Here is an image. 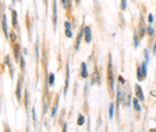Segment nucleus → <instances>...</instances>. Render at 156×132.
Instances as JSON below:
<instances>
[{"mask_svg":"<svg viewBox=\"0 0 156 132\" xmlns=\"http://www.w3.org/2000/svg\"><path fill=\"white\" fill-rule=\"evenodd\" d=\"M108 84L111 91L114 90V78H113V67H112V55H108Z\"/></svg>","mask_w":156,"mask_h":132,"instance_id":"nucleus-1","label":"nucleus"},{"mask_svg":"<svg viewBox=\"0 0 156 132\" xmlns=\"http://www.w3.org/2000/svg\"><path fill=\"white\" fill-rule=\"evenodd\" d=\"M84 36H85V42L90 43V41H91V29H90V27L84 28Z\"/></svg>","mask_w":156,"mask_h":132,"instance_id":"nucleus-2","label":"nucleus"},{"mask_svg":"<svg viewBox=\"0 0 156 132\" xmlns=\"http://www.w3.org/2000/svg\"><path fill=\"white\" fill-rule=\"evenodd\" d=\"M69 82H70V67H69V64H66V79H65V90H64V95H66L67 88H69Z\"/></svg>","mask_w":156,"mask_h":132,"instance_id":"nucleus-3","label":"nucleus"},{"mask_svg":"<svg viewBox=\"0 0 156 132\" xmlns=\"http://www.w3.org/2000/svg\"><path fill=\"white\" fill-rule=\"evenodd\" d=\"M1 24H2V31H4V35L6 36V38L9 37V33H7V22H6V16L5 15H2V18H1Z\"/></svg>","mask_w":156,"mask_h":132,"instance_id":"nucleus-4","label":"nucleus"},{"mask_svg":"<svg viewBox=\"0 0 156 132\" xmlns=\"http://www.w3.org/2000/svg\"><path fill=\"white\" fill-rule=\"evenodd\" d=\"M53 23H54V30L57 28V0H53Z\"/></svg>","mask_w":156,"mask_h":132,"instance_id":"nucleus-5","label":"nucleus"},{"mask_svg":"<svg viewBox=\"0 0 156 132\" xmlns=\"http://www.w3.org/2000/svg\"><path fill=\"white\" fill-rule=\"evenodd\" d=\"M136 94H137V97L140 100V101H143L144 100V95H143V91H142V88L138 85V84H136Z\"/></svg>","mask_w":156,"mask_h":132,"instance_id":"nucleus-6","label":"nucleus"},{"mask_svg":"<svg viewBox=\"0 0 156 132\" xmlns=\"http://www.w3.org/2000/svg\"><path fill=\"white\" fill-rule=\"evenodd\" d=\"M145 35V28H144V23H143V17H140V24H139V36L140 38Z\"/></svg>","mask_w":156,"mask_h":132,"instance_id":"nucleus-7","label":"nucleus"},{"mask_svg":"<svg viewBox=\"0 0 156 132\" xmlns=\"http://www.w3.org/2000/svg\"><path fill=\"white\" fill-rule=\"evenodd\" d=\"M80 75L83 78H88V71H87V65H85V62H82V65H80Z\"/></svg>","mask_w":156,"mask_h":132,"instance_id":"nucleus-8","label":"nucleus"},{"mask_svg":"<svg viewBox=\"0 0 156 132\" xmlns=\"http://www.w3.org/2000/svg\"><path fill=\"white\" fill-rule=\"evenodd\" d=\"M20 90H22V77H20V80H18L17 90H16V95H17V98H18V100H20V97H22V95H20Z\"/></svg>","mask_w":156,"mask_h":132,"instance_id":"nucleus-9","label":"nucleus"},{"mask_svg":"<svg viewBox=\"0 0 156 132\" xmlns=\"http://www.w3.org/2000/svg\"><path fill=\"white\" fill-rule=\"evenodd\" d=\"M83 34H84V29L82 28V30H80V33L78 34L77 42H76V51H78V48H79V45H80V41H82V37H83Z\"/></svg>","mask_w":156,"mask_h":132,"instance_id":"nucleus-10","label":"nucleus"},{"mask_svg":"<svg viewBox=\"0 0 156 132\" xmlns=\"http://www.w3.org/2000/svg\"><path fill=\"white\" fill-rule=\"evenodd\" d=\"M138 97H136V98H133V107H135V109H136L137 112H140V106H139V102H138Z\"/></svg>","mask_w":156,"mask_h":132,"instance_id":"nucleus-11","label":"nucleus"},{"mask_svg":"<svg viewBox=\"0 0 156 132\" xmlns=\"http://www.w3.org/2000/svg\"><path fill=\"white\" fill-rule=\"evenodd\" d=\"M145 76L143 75V71H142V69H140V66L137 69V78H138V80H142L143 78H144Z\"/></svg>","mask_w":156,"mask_h":132,"instance_id":"nucleus-12","label":"nucleus"},{"mask_svg":"<svg viewBox=\"0 0 156 132\" xmlns=\"http://www.w3.org/2000/svg\"><path fill=\"white\" fill-rule=\"evenodd\" d=\"M12 25L16 27L17 25V12L12 11Z\"/></svg>","mask_w":156,"mask_h":132,"instance_id":"nucleus-13","label":"nucleus"},{"mask_svg":"<svg viewBox=\"0 0 156 132\" xmlns=\"http://www.w3.org/2000/svg\"><path fill=\"white\" fill-rule=\"evenodd\" d=\"M147 64H148V61L145 60V61H143V62H142V65H140V69H142L143 75L144 76H147Z\"/></svg>","mask_w":156,"mask_h":132,"instance_id":"nucleus-14","label":"nucleus"},{"mask_svg":"<svg viewBox=\"0 0 156 132\" xmlns=\"http://www.w3.org/2000/svg\"><path fill=\"white\" fill-rule=\"evenodd\" d=\"M54 82H55V76H54V73H51L49 75V85L53 87L54 85Z\"/></svg>","mask_w":156,"mask_h":132,"instance_id":"nucleus-15","label":"nucleus"},{"mask_svg":"<svg viewBox=\"0 0 156 132\" xmlns=\"http://www.w3.org/2000/svg\"><path fill=\"white\" fill-rule=\"evenodd\" d=\"M113 114H114V105L111 103L109 105V119H113Z\"/></svg>","mask_w":156,"mask_h":132,"instance_id":"nucleus-16","label":"nucleus"},{"mask_svg":"<svg viewBox=\"0 0 156 132\" xmlns=\"http://www.w3.org/2000/svg\"><path fill=\"white\" fill-rule=\"evenodd\" d=\"M61 4H62V7L64 9H67L71 4V0H61Z\"/></svg>","mask_w":156,"mask_h":132,"instance_id":"nucleus-17","label":"nucleus"},{"mask_svg":"<svg viewBox=\"0 0 156 132\" xmlns=\"http://www.w3.org/2000/svg\"><path fill=\"white\" fill-rule=\"evenodd\" d=\"M83 124H84V116H83V115H79L77 120V125L78 126H82Z\"/></svg>","mask_w":156,"mask_h":132,"instance_id":"nucleus-18","label":"nucleus"},{"mask_svg":"<svg viewBox=\"0 0 156 132\" xmlns=\"http://www.w3.org/2000/svg\"><path fill=\"white\" fill-rule=\"evenodd\" d=\"M98 80V73L95 72V73L93 75V78H91V84H95Z\"/></svg>","mask_w":156,"mask_h":132,"instance_id":"nucleus-19","label":"nucleus"},{"mask_svg":"<svg viewBox=\"0 0 156 132\" xmlns=\"http://www.w3.org/2000/svg\"><path fill=\"white\" fill-rule=\"evenodd\" d=\"M147 33H148L150 36H153V35H154V29H153V27H151V25H149V27L147 28Z\"/></svg>","mask_w":156,"mask_h":132,"instance_id":"nucleus-20","label":"nucleus"},{"mask_svg":"<svg viewBox=\"0 0 156 132\" xmlns=\"http://www.w3.org/2000/svg\"><path fill=\"white\" fill-rule=\"evenodd\" d=\"M65 34L67 37H72V33H71V29L70 28H65Z\"/></svg>","mask_w":156,"mask_h":132,"instance_id":"nucleus-21","label":"nucleus"},{"mask_svg":"<svg viewBox=\"0 0 156 132\" xmlns=\"http://www.w3.org/2000/svg\"><path fill=\"white\" fill-rule=\"evenodd\" d=\"M24 105H25V108H28V90L25 89V95H24Z\"/></svg>","mask_w":156,"mask_h":132,"instance_id":"nucleus-22","label":"nucleus"},{"mask_svg":"<svg viewBox=\"0 0 156 132\" xmlns=\"http://www.w3.org/2000/svg\"><path fill=\"white\" fill-rule=\"evenodd\" d=\"M120 9H121L122 11L126 9V0H121V1H120Z\"/></svg>","mask_w":156,"mask_h":132,"instance_id":"nucleus-23","label":"nucleus"},{"mask_svg":"<svg viewBox=\"0 0 156 132\" xmlns=\"http://www.w3.org/2000/svg\"><path fill=\"white\" fill-rule=\"evenodd\" d=\"M133 41H135V47H138V45H139V41H138V35H137V33H135V36H133Z\"/></svg>","mask_w":156,"mask_h":132,"instance_id":"nucleus-24","label":"nucleus"},{"mask_svg":"<svg viewBox=\"0 0 156 132\" xmlns=\"http://www.w3.org/2000/svg\"><path fill=\"white\" fill-rule=\"evenodd\" d=\"M20 69H22V70H24V69H25V61H24L23 57L20 58Z\"/></svg>","mask_w":156,"mask_h":132,"instance_id":"nucleus-25","label":"nucleus"},{"mask_svg":"<svg viewBox=\"0 0 156 132\" xmlns=\"http://www.w3.org/2000/svg\"><path fill=\"white\" fill-rule=\"evenodd\" d=\"M33 120H34V124H36V113H35V108H33Z\"/></svg>","mask_w":156,"mask_h":132,"instance_id":"nucleus-26","label":"nucleus"},{"mask_svg":"<svg viewBox=\"0 0 156 132\" xmlns=\"http://www.w3.org/2000/svg\"><path fill=\"white\" fill-rule=\"evenodd\" d=\"M120 91H121V90H120V89H118V98H117V105H118V106L120 105Z\"/></svg>","mask_w":156,"mask_h":132,"instance_id":"nucleus-27","label":"nucleus"},{"mask_svg":"<svg viewBox=\"0 0 156 132\" xmlns=\"http://www.w3.org/2000/svg\"><path fill=\"white\" fill-rule=\"evenodd\" d=\"M153 20H154V17H153V15L150 13V15L148 16V22H149V23L151 24V23H153Z\"/></svg>","mask_w":156,"mask_h":132,"instance_id":"nucleus-28","label":"nucleus"},{"mask_svg":"<svg viewBox=\"0 0 156 132\" xmlns=\"http://www.w3.org/2000/svg\"><path fill=\"white\" fill-rule=\"evenodd\" d=\"M15 58L16 60L18 59V47H15Z\"/></svg>","mask_w":156,"mask_h":132,"instance_id":"nucleus-29","label":"nucleus"},{"mask_svg":"<svg viewBox=\"0 0 156 132\" xmlns=\"http://www.w3.org/2000/svg\"><path fill=\"white\" fill-rule=\"evenodd\" d=\"M144 54H145V60L149 61V52L148 51H144Z\"/></svg>","mask_w":156,"mask_h":132,"instance_id":"nucleus-30","label":"nucleus"},{"mask_svg":"<svg viewBox=\"0 0 156 132\" xmlns=\"http://www.w3.org/2000/svg\"><path fill=\"white\" fill-rule=\"evenodd\" d=\"M11 41H12V42H15V41H16V34H15V33H12V34H11Z\"/></svg>","mask_w":156,"mask_h":132,"instance_id":"nucleus-31","label":"nucleus"},{"mask_svg":"<svg viewBox=\"0 0 156 132\" xmlns=\"http://www.w3.org/2000/svg\"><path fill=\"white\" fill-rule=\"evenodd\" d=\"M119 82H120V84H122V83H125V80H124V78H122L121 76L119 77Z\"/></svg>","mask_w":156,"mask_h":132,"instance_id":"nucleus-32","label":"nucleus"},{"mask_svg":"<svg viewBox=\"0 0 156 132\" xmlns=\"http://www.w3.org/2000/svg\"><path fill=\"white\" fill-rule=\"evenodd\" d=\"M154 54H156V43H155V46H154V52H153Z\"/></svg>","mask_w":156,"mask_h":132,"instance_id":"nucleus-33","label":"nucleus"},{"mask_svg":"<svg viewBox=\"0 0 156 132\" xmlns=\"http://www.w3.org/2000/svg\"><path fill=\"white\" fill-rule=\"evenodd\" d=\"M76 2H77V4H79V2H80V0H76Z\"/></svg>","mask_w":156,"mask_h":132,"instance_id":"nucleus-34","label":"nucleus"}]
</instances>
